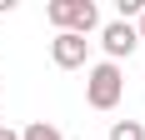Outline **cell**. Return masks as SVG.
Segmentation results:
<instances>
[{"mask_svg":"<svg viewBox=\"0 0 145 140\" xmlns=\"http://www.w3.org/2000/svg\"><path fill=\"white\" fill-rule=\"evenodd\" d=\"M20 140H65V135H60L50 120H30V125L20 130Z\"/></svg>","mask_w":145,"mask_h":140,"instance_id":"obj_5","label":"cell"},{"mask_svg":"<svg viewBox=\"0 0 145 140\" xmlns=\"http://www.w3.org/2000/svg\"><path fill=\"white\" fill-rule=\"evenodd\" d=\"M110 140H145L140 120H110Z\"/></svg>","mask_w":145,"mask_h":140,"instance_id":"obj_6","label":"cell"},{"mask_svg":"<svg viewBox=\"0 0 145 140\" xmlns=\"http://www.w3.org/2000/svg\"><path fill=\"white\" fill-rule=\"evenodd\" d=\"M45 20L65 35H95L100 30V10H95V0H50L45 5Z\"/></svg>","mask_w":145,"mask_h":140,"instance_id":"obj_2","label":"cell"},{"mask_svg":"<svg viewBox=\"0 0 145 140\" xmlns=\"http://www.w3.org/2000/svg\"><path fill=\"white\" fill-rule=\"evenodd\" d=\"M90 55V40L85 35H65V30H55V40H50V60H55L60 70H80Z\"/></svg>","mask_w":145,"mask_h":140,"instance_id":"obj_4","label":"cell"},{"mask_svg":"<svg viewBox=\"0 0 145 140\" xmlns=\"http://www.w3.org/2000/svg\"><path fill=\"white\" fill-rule=\"evenodd\" d=\"M100 50H105V60H110V65L130 60L135 50H140L135 25H130V20H105V25H100Z\"/></svg>","mask_w":145,"mask_h":140,"instance_id":"obj_3","label":"cell"},{"mask_svg":"<svg viewBox=\"0 0 145 140\" xmlns=\"http://www.w3.org/2000/svg\"><path fill=\"white\" fill-rule=\"evenodd\" d=\"M120 100H125V70L100 60V65L85 70V105L90 110H115Z\"/></svg>","mask_w":145,"mask_h":140,"instance_id":"obj_1","label":"cell"},{"mask_svg":"<svg viewBox=\"0 0 145 140\" xmlns=\"http://www.w3.org/2000/svg\"><path fill=\"white\" fill-rule=\"evenodd\" d=\"M0 125H5V110H0Z\"/></svg>","mask_w":145,"mask_h":140,"instance_id":"obj_10","label":"cell"},{"mask_svg":"<svg viewBox=\"0 0 145 140\" xmlns=\"http://www.w3.org/2000/svg\"><path fill=\"white\" fill-rule=\"evenodd\" d=\"M135 35H140V45H145V10H140V25H135Z\"/></svg>","mask_w":145,"mask_h":140,"instance_id":"obj_9","label":"cell"},{"mask_svg":"<svg viewBox=\"0 0 145 140\" xmlns=\"http://www.w3.org/2000/svg\"><path fill=\"white\" fill-rule=\"evenodd\" d=\"M0 140H20V130H10V125H0Z\"/></svg>","mask_w":145,"mask_h":140,"instance_id":"obj_8","label":"cell"},{"mask_svg":"<svg viewBox=\"0 0 145 140\" xmlns=\"http://www.w3.org/2000/svg\"><path fill=\"white\" fill-rule=\"evenodd\" d=\"M145 0H115V20H140Z\"/></svg>","mask_w":145,"mask_h":140,"instance_id":"obj_7","label":"cell"}]
</instances>
